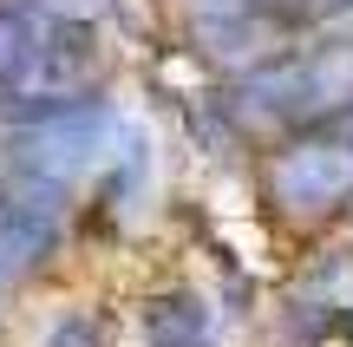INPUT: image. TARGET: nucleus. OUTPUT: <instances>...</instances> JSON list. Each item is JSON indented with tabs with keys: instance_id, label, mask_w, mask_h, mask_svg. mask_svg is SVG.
Here are the masks:
<instances>
[{
	"instance_id": "2",
	"label": "nucleus",
	"mask_w": 353,
	"mask_h": 347,
	"mask_svg": "<svg viewBox=\"0 0 353 347\" xmlns=\"http://www.w3.org/2000/svg\"><path fill=\"white\" fill-rule=\"evenodd\" d=\"M268 190L294 217H321V210L353 197V99L334 112L307 118L268 164Z\"/></svg>"
},
{
	"instance_id": "3",
	"label": "nucleus",
	"mask_w": 353,
	"mask_h": 347,
	"mask_svg": "<svg viewBox=\"0 0 353 347\" xmlns=\"http://www.w3.org/2000/svg\"><path fill=\"white\" fill-rule=\"evenodd\" d=\"M118 144V118L105 99H79L72 112L46 118V125H26L13 144V170L39 184H79L85 170H99Z\"/></svg>"
},
{
	"instance_id": "4",
	"label": "nucleus",
	"mask_w": 353,
	"mask_h": 347,
	"mask_svg": "<svg viewBox=\"0 0 353 347\" xmlns=\"http://www.w3.org/2000/svg\"><path fill=\"white\" fill-rule=\"evenodd\" d=\"M59 190L65 184H39V177L0 184V275H20L59 249V210H65Z\"/></svg>"
},
{
	"instance_id": "8",
	"label": "nucleus",
	"mask_w": 353,
	"mask_h": 347,
	"mask_svg": "<svg viewBox=\"0 0 353 347\" xmlns=\"http://www.w3.org/2000/svg\"><path fill=\"white\" fill-rule=\"evenodd\" d=\"M46 347H99V328H92V315H59L52 321Z\"/></svg>"
},
{
	"instance_id": "9",
	"label": "nucleus",
	"mask_w": 353,
	"mask_h": 347,
	"mask_svg": "<svg viewBox=\"0 0 353 347\" xmlns=\"http://www.w3.org/2000/svg\"><path fill=\"white\" fill-rule=\"evenodd\" d=\"M301 7H314V13H341V7H353V0H301Z\"/></svg>"
},
{
	"instance_id": "6",
	"label": "nucleus",
	"mask_w": 353,
	"mask_h": 347,
	"mask_svg": "<svg viewBox=\"0 0 353 347\" xmlns=\"http://www.w3.org/2000/svg\"><path fill=\"white\" fill-rule=\"evenodd\" d=\"M39 20H46V13H33L26 0H20V7H0V79H13V66L33 52Z\"/></svg>"
},
{
	"instance_id": "7",
	"label": "nucleus",
	"mask_w": 353,
	"mask_h": 347,
	"mask_svg": "<svg viewBox=\"0 0 353 347\" xmlns=\"http://www.w3.org/2000/svg\"><path fill=\"white\" fill-rule=\"evenodd\" d=\"M26 7H39L46 20H92L99 26L105 13H112V0H26Z\"/></svg>"
},
{
	"instance_id": "5",
	"label": "nucleus",
	"mask_w": 353,
	"mask_h": 347,
	"mask_svg": "<svg viewBox=\"0 0 353 347\" xmlns=\"http://www.w3.org/2000/svg\"><path fill=\"white\" fill-rule=\"evenodd\" d=\"M144 347H216L203 295H151L144 301Z\"/></svg>"
},
{
	"instance_id": "1",
	"label": "nucleus",
	"mask_w": 353,
	"mask_h": 347,
	"mask_svg": "<svg viewBox=\"0 0 353 347\" xmlns=\"http://www.w3.org/2000/svg\"><path fill=\"white\" fill-rule=\"evenodd\" d=\"M353 99V46H314L294 59H268L236 86V112L249 125H307Z\"/></svg>"
}]
</instances>
